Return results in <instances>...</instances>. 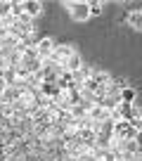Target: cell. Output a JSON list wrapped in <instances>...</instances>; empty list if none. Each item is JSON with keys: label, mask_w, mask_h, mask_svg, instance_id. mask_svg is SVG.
I'll list each match as a JSON object with an SVG mask.
<instances>
[{"label": "cell", "mask_w": 142, "mask_h": 161, "mask_svg": "<svg viewBox=\"0 0 142 161\" xmlns=\"http://www.w3.org/2000/svg\"><path fill=\"white\" fill-rule=\"evenodd\" d=\"M64 7L74 21H81L83 24V21L90 19V7H88L85 0H64Z\"/></svg>", "instance_id": "cell-1"}, {"label": "cell", "mask_w": 142, "mask_h": 161, "mask_svg": "<svg viewBox=\"0 0 142 161\" xmlns=\"http://www.w3.org/2000/svg\"><path fill=\"white\" fill-rule=\"evenodd\" d=\"M114 137L116 140H137V130L128 121H118V123H114Z\"/></svg>", "instance_id": "cell-2"}, {"label": "cell", "mask_w": 142, "mask_h": 161, "mask_svg": "<svg viewBox=\"0 0 142 161\" xmlns=\"http://www.w3.org/2000/svg\"><path fill=\"white\" fill-rule=\"evenodd\" d=\"M38 92H41L43 97H47V100H57V95H59V86H57V78H50V80H41V86H38Z\"/></svg>", "instance_id": "cell-3"}, {"label": "cell", "mask_w": 142, "mask_h": 161, "mask_svg": "<svg viewBox=\"0 0 142 161\" xmlns=\"http://www.w3.org/2000/svg\"><path fill=\"white\" fill-rule=\"evenodd\" d=\"M55 38H50V36H45V38H41L38 40V45H36V50H38V59H43L45 62L47 57L52 55V50H55Z\"/></svg>", "instance_id": "cell-4"}, {"label": "cell", "mask_w": 142, "mask_h": 161, "mask_svg": "<svg viewBox=\"0 0 142 161\" xmlns=\"http://www.w3.org/2000/svg\"><path fill=\"white\" fill-rule=\"evenodd\" d=\"M21 7H24V14H29L31 19L43 14V3L41 0H21Z\"/></svg>", "instance_id": "cell-5"}, {"label": "cell", "mask_w": 142, "mask_h": 161, "mask_svg": "<svg viewBox=\"0 0 142 161\" xmlns=\"http://www.w3.org/2000/svg\"><path fill=\"white\" fill-rule=\"evenodd\" d=\"M83 64H85V62H83V57L78 55V52H74V55H71V57H66V59L62 62L59 66H62V69H66V71H71V74H74V71H78V69H81Z\"/></svg>", "instance_id": "cell-6"}, {"label": "cell", "mask_w": 142, "mask_h": 161, "mask_svg": "<svg viewBox=\"0 0 142 161\" xmlns=\"http://www.w3.org/2000/svg\"><path fill=\"white\" fill-rule=\"evenodd\" d=\"M126 21H128V26H130L133 31L142 33V10H140V7L128 12V14H126Z\"/></svg>", "instance_id": "cell-7"}, {"label": "cell", "mask_w": 142, "mask_h": 161, "mask_svg": "<svg viewBox=\"0 0 142 161\" xmlns=\"http://www.w3.org/2000/svg\"><path fill=\"white\" fill-rule=\"evenodd\" d=\"M71 76H74V86H76V88H81L83 83H85V80L92 76V66H85V64H83L81 69H78V71H74Z\"/></svg>", "instance_id": "cell-8"}, {"label": "cell", "mask_w": 142, "mask_h": 161, "mask_svg": "<svg viewBox=\"0 0 142 161\" xmlns=\"http://www.w3.org/2000/svg\"><path fill=\"white\" fill-rule=\"evenodd\" d=\"M88 119H90V121H100V123H102V121L109 119V111L102 109L100 104H92L90 109H88Z\"/></svg>", "instance_id": "cell-9"}, {"label": "cell", "mask_w": 142, "mask_h": 161, "mask_svg": "<svg viewBox=\"0 0 142 161\" xmlns=\"http://www.w3.org/2000/svg\"><path fill=\"white\" fill-rule=\"evenodd\" d=\"M118 97H121V102H126V104H135V100H137V88H135V86H126L121 92H118Z\"/></svg>", "instance_id": "cell-10"}, {"label": "cell", "mask_w": 142, "mask_h": 161, "mask_svg": "<svg viewBox=\"0 0 142 161\" xmlns=\"http://www.w3.org/2000/svg\"><path fill=\"white\" fill-rule=\"evenodd\" d=\"M116 109H118V114H121L123 121H130L133 116H135V104H126V102H121Z\"/></svg>", "instance_id": "cell-11"}, {"label": "cell", "mask_w": 142, "mask_h": 161, "mask_svg": "<svg viewBox=\"0 0 142 161\" xmlns=\"http://www.w3.org/2000/svg\"><path fill=\"white\" fill-rule=\"evenodd\" d=\"M0 80H3L5 86H14V83H17L14 69H5V71H0Z\"/></svg>", "instance_id": "cell-12"}, {"label": "cell", "mask_w": 142, "mask_h": 161, "mask_svg": "<svg viewBox=\"0 0 142 161\" xmlns=\"http://www.w3.org/2000/svg\"><path fill=\"white\" fill-rule=\"evenodd\" d=\"M88 7H90V17H100L102 12H104V3H100V0L88 3Z\"/></svg>", "instance_id": "cell-13"}, {"label": "cell", "mask_w": 142, "mask_h": 161, "mask_svg": "<svg viewBox=\"0 0 142 161\" xmlns=\"http://www.w3.org/2000/svg\"><path fill=\"white\" fill-rule=\"evenodd\" d=\"M71 116L81 121V119H85V116H88V109L83 104H74V107H71Z\"/></svg>", "instance_id": "cell-14"}, {"label": "cell", "mask_w": 142, "mask_h": 161, "mask_svg": "<svg viewBox=\"0 0 142 161\" xmlns=\"http://www.w3.org/2000/svg\"><path fill=\"white\" fill-rule=\"evenodd\" d=\"M12 17H14V19H19L21 14H24V7H21V3H14V0H12V12H10Z\"/></svg>", "instance_id": "cell-15"}, {"label": "cell", "mask_w": 142, "mask_h": 161, "mask_svg": "<svg viewBox=\"0 0 142 161\" xmlns=\"http://www.w3.org/2000/svg\"><path fill=\"white\" fill-rule=\"evenodd\" d=\"M128 123H130V126H133V128H135V130H137V133H140V130H142V116H133V119H130V121H128Z\"/></svg>", "instance_id": "cell-16"}, {"label": "cell", "mask_w": 142, "mask_h": 161, "mask_svg": "<svg viewBox=\"0 0 142 161\" xmlns=\"http://www.w3.org/2000/svg\"><path fill=\"white\" fill-rule=\"evenodd\" d=\"M7 36H10V29H3V26H0V43H3Z\"/></svg>", "instance_id": "cell-17"}]
</instances>
